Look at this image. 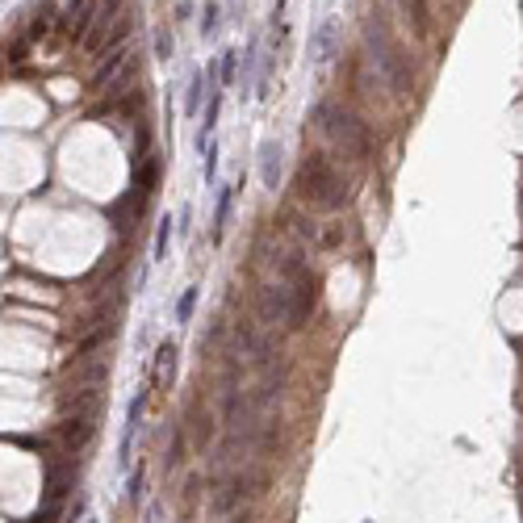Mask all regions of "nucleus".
I'll list each match as a JSON object with an SVG mask.
<instances>
[{
  "label": "nucleus",
  "instance_id": "nucleus-1",
  "mask_svg": "<svg viewBox=\"0 0 523 523\" xmlns=\"http://www.w3.org/2000/svg\"><path fill=\"white\" fill-rule=\"evenodd\" d=\"M364 47H369V63L377 67V76L389 84V93L410 96V88H415V76H410V67H406V59H402L398 42L385 34L381 17H373V21L364 25Z\"/></svg>",
  "mask_w": 523,
  "mask_h": 523
},
{
  "label": "nucleus",
  "instance_id": "nucleus-2",
  "mask_svg": "<svg viewBox=\"0 0 523 523\" xmlns=\"http://www.w3.org/2000/svg\"><path fill=\"white\" fill-rule=\"evenodd\" d=\"M297 197L314 209H339L347 201V185L323 155H306L297 168Z\"/></svg>",
  "mask_w": 523,
  "mask_h": 523
},
{
  "label": "nucleus",
  "instance_id": "nucleus-3",
  "mask_svg": "<svg viewBox=\"0 0 523 523\" xmlns=\"http://www.w3.org/2000/svg\"><path fill=\"white\" fill-rule=\"evenodd\" d=\"M314 130L327 134V139H331L343 155H352V159H364V155H369V130H364V122L352 117L347 109L331 105V100H323V105L314 109Z\"/></svg>",
  "mask_w": 523,
  "mask_h": 523
},
{
  "label": "nucleus",
  "instance_id": "nucleus-4",
  "mask_svg": "<svg viewBox=\"0 0 523 523\" xmlns=\"http://www.w3.org/2000/svg\"><path fill=\"white\" fill-rule=\"evenodd\" d=\"M289 306H293V289H289V281H272V285L255 289V318H260L264 327L289 323Z\"/></svg>",
  "mask_w": 523,
  "mask_h": 523
},
{
  "label": "nucleus",
  "instance_id": "nucleus-5",
  "mask_svg": "<svg viewBox=\"0 0 523 523\" xmlns=\"http://www.w3.org/2000/svg\"><path fill=\"white\" fill-rule=\"evenodd\" d=\"M289 289H293V306H289V323L285 327H306L310 310H314V297H318V277L310 268H301L297 277H289Z\"/></svg>",
  "mask_w": 523,
  "mask_h": 523
},
{
  "label": "nucleus",
  "instance_id": "nucleus-6",
  "mask_svg": "<svg viewBox=\"0 0 523 523\" xmlns=\"http://www.w3.org/2000/svg\"><path fill=\"white\" fill-rule=\"evenodd\" d=\"M93 415H76V419H63L59 427H54V439H59V448L67 452V456H76V452H84V444L93 439Z\"/></svg>",
  "mask_w": 523,
  "mask_h": 523
},
{
  "label": "nucleus",
  "instance_id": "nucleus-7",
  "mask_svg": "<svg viewBox=\"0 0 523 523\" xmlns=\"http://www.w3.org/2000/svg\"><path fill=\"white\" fill-rule=\"evenodd\" d=\"M335 50H339V21L327 17V21H318V30L310 34V59H314V63H331Z\"/></svg>",
  "mask_w": 523,
  "mask_h": 523
},
{
  "label": "nucleus",
  "instance_id": "nucleus-8",
  "mask_svg": "<svg viewBox=\"0 0 523 523\" xmlns=\"http://www.w3.org/2000/svg\"><path fill=\"white\" fill-rule=\"evenodd\" d=\"M71 485H76V461H67V465L47 461V507H59Z\"/></svg>",
  "mask_w": 523,
  "mask_h": 523
},
{
  "label": "nucleus",
  "instance_id": "nucleus-9",
  "mask_svg": "<svg viewBox=\"0 0 523 523\" xmlns=\"http://www.w3.org/2000/svg\"><path fill=\"white\" fill-rule=\"evenodd\" d=\"M243 494H247V481H243V477H231V481H222V485L209 494V515H214V519L231 515L238 502H243Z\"/></svg>",
  "mask_w": 523,
  "mask_h": 523
},
{
  "label": "nucleus",
  "instance_id": "nucleus-10",
  "mask_svg": "<svg viewBox=\"0 0 523 523\" xmlns=\"http://www.w3.org/2000/svg\"><path fill=\"white\" fill-rule=\"evenodd\" d=\"M260 180L264 189H277L281 185V143H260Z\"/></svg>",
  "mask_w": 523,
  "mask_h": 523
},
{
  "label": "nucleus",
  "instance_id": "nucleus-11",
  "mask_svg": "<svg viewBox=\"0 0 523 523\" xmlns=\"http://www.w3.org/2000/svg\"><path fill=\"white\" fill-rule=\"evenodd\" d=\"M143 406H146V393H134L130 406H126V431H122V465H130V448H134V431L143 423Z\"/></svg>",
  "mask_w": 523,
  "mask_h": 523
},
{
  "label": "nucleus",
  "instance_id": "nucleus-12",
  "mask_svg": "<svg viewBox=\"0 0 523 523\" xmlns=\"http://www.w3.org/2000/svg\"><path fill=\"white\" fill-rule=\"evenodd\" d=\"M176 381V343H159L155 352V389H172Z\"/></svg>",
  "mask_w": 523,
  "mask_h": 523
},
{
  "label": "nucleus",
  "instance_id": "nucleus-13",
  "mask_svg": "<svg viewBox=\"0 0 523 523\" xmlns=\"http://www.w3.org/2000/svg\"><path fill=\"white\" fill-rule=\"evenodd\" d=\"M398 8H402V17L415 25V34H419V38H427V34H431V8H427V0H398Z\"/></svg>",
  "mask_w": 523,
  "mask_h": 523
},
{
  "label": "nucleus",
  "instance_id": "nucleus-14",
  "mask_svg": "<svg viewBox=\"0 0 523 523\" xmlns=\"http://www.w3.org/2000/svg\"><path fill=\"white\" fill-rule=\"evenodd\" d=\"M231 197H235V189H222V192H218V209H214V235H222V226H226V214H231Z\"/></svg>",
  "mask_w": 523,
  "mask_h": 523
},
{
  "label": "nucleus",
  "instance_id": "nucleus-15",
  "mask_svg": "<svg viewBox=\"0 0 523 523\" xmlns=\"http://www.w3.org/2000/svg\"><path fill=\"white\" fill-rule=\"evenodd\" d=\"M201 93H205V71H192L189 100H185V109H189V113H197V109H201Z\"/></svg>",
  "mask_w": 523,
  "mask_h": 523
},
{
  "label": "nucleus",
  "instance_id": "nucleus-16",
  "mask_svg": "<svg viewBox=\"0 0 523 523\" xmlns=\"http://www.w3.org/2000/svg\"><path fill=\"white\" fill-rule=\"evenodd\" d=\"M168 238H172V218H159V231H155V260L168 255Z\"/></svg>",
  "mask_w": 523,
  "mask_h": 523
},
{
  "label": "nucleus",
  "instance_id": "nucleus-17",
  "mask_svg": "<svg viewBox=\"0 0 523 523\" xmlns=\"http://www.w3.org/2000/svg\"><path fill=\"white\" fill-rule=\"evenodd\" d=\"M192 306H197V289H185V297H180V306H176V318H180V323L192 318Z\"/></svg>",
  "mask_w": 523,
  "mask_h": 523
},
{
  "label": "nucleus",
  "instance_id": "nucleus-18",
  "mask_svg": "<svg viewBox=\"0 0 523 523\" xmlns=\"http://www.w3.org/2000/svg\"><path fill=\"white\" fill-rule=\"evenodd\" d=\"M218 30V4H205V13H201V34H214Z\"/></svg>",
  "mask_w": 523,
  "mask_h": 523
},
{
  "label": "nucleus",
  "instance_id": "nucleus-19",
  "mask_svg": "<svg viewBox=\"0 0 523 523\" xmlns=\"http://www.w3.org/2000/svg\"><path fill=\"white\" fill-rule=\"evenodd\" d=\"M222 84H235V50L222 54Z\"/></svg>",
  "mask_w": 523,
  "mask_h": 523
},
{
  "label": "nucleus",
  "instance_id": "nucleus-20",
  "mask_svg": "<svg viewBox=\"0 0 523 523\" xmlns=\"http://www.w3.org/2000/svg\"><path fill=\"white\" fill-rule=\"evenodd\" d=\"M155 50H159L163 59L172 54V34H168V30H159V34H155Z\"/></svg>",
  "mask_w": 523,
  "mask_h": 523
},
{
  "label": "nucleus",
  "instance_id": "nucleus-21",
  "mask_svg": "<svg viewBox=\"0 0 523 523\" xmlns=\"http://www.w3.org/2000/svg\"><path fill=\"white\" fill-rule=\"evenodd\" d=\"M146 523H163V507H159V502L146 507Z\"/></svg>",
  "mask_w": 523,
  "mask_h": 523
}]
</instances>
